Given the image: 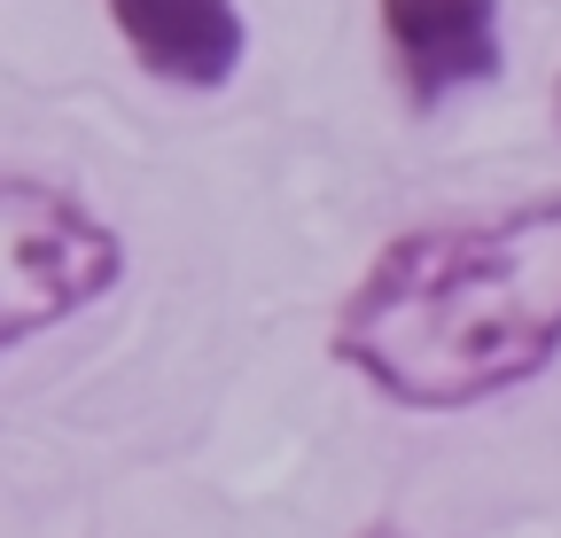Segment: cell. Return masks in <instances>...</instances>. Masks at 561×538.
<instances>
[{
    "instance_id": "cell-1",
    "label": "cell",
    "mask_w": 561,
    "mask_h": 538,
    "mask_svg": "<svg viewBox=\"0 0 561 538\" xmlns=\"http://www.w3.org/2000/svg\"><path fill=\"white\" fill-rule=\"evenodd\" d=\"M328 352L390 407L460 414L561 359V195L375 250Z\"/></svg>"
},
{
    "instance_id": "cell-2",
    "label": "cell",
    "mask_w": 561,
    "mask_h": 538,
    "mask_svg": "<svg viewBox=\"0 0 561 538\" xmlns=\"http://www.w3.org/2000/svg\"><path fill=\"white\" fill-rule=\"evenodd\" d=\"M125 274V242L102 227L79 195L47 180L0 172V352L47 335L102 305Z\"/></svg>"
},
{
    "instance_id": "cell-3",
    "label": "cell",
    "mask_w": 561,
    "mask_h": 538,
    "mask_svg": "<svg viewBox=\"0 0 561 538\" xmlns=\"http://www.w3.org/2000/svg\"><path fill=\"white\" fill-rule=\"evenodd\" d=\"M382 39L413 110H445L468 87H500V0H382Z\"/></svg>"
},
{
    "instance_id": "cell-4",
    "label": "cell",
    "mask_w": 561,
    "mask_h": 538,
    "mask_svg": "<svg viewBox=\"0 0 561 538\" xmlns=\"http://www.w3.org/2000/svg\"><path fill=\"white\" fill-rule=\"evenodd\" d=\"M102 9L140 71L187 94H219L250 55L242 0H102Z\"/></svg>"
},
{
    "instance_id": "cell-5",
    "label": "cell",
    "mask_w": 561,
    "mask_h": 538,
    "mask_svg": "<svg viewBox=\"0 0 561 538\" xmlns=\"http://www.w3.org/2000/svg\"><path fill=\"white\" fill-rule=\"evenodd\" d=\"M367 538H398V530H390V523H375V530H367Z\"/></svg>"
},
{
    "instance_id": "cell-6",
    "label": "cell",
    "mask_w": 561,
    "mask_h": 538,
    "mask_svg": "<svg viewBox=\"0 0 561 538\" xmlns=\"http://www.w3.org/2000/svg\"><path fill=\"white\" fill-rule=\"evenodd\" d=\"M553 125H561V79H553Z\"/></svg>"
}]
</instances>
